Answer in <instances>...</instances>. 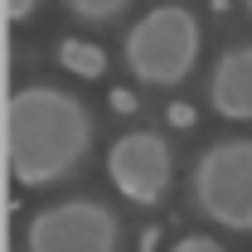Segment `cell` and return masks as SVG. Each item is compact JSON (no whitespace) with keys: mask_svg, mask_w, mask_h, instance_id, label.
<instances>
[{"mask_svg":"<svg viewBox=\"0 0 252 252\" xmlns=\"http://www.w3.org/2000/svg\"><path fill=\"white\" fill-rule=\"evenodd\" d=\"M93 151V117L68 88L25 83L5 107V156L25 189H49L68 180Z\"/></svg>","mask_w":252,"mask_h":252,"instance_id":"obj_1","label":"cell"},{"mask_svg":"<svg viewBox=\"0 0 252 252\" xmlns=\"http://www.w3.org/2000/svg\"><path fill=\"white\" fill-rule=\"evenodd\" d=\"M199 49H204V34H199L194 10H185V5H156V10H146L122 44L131 78L151 83V88L185 83L194 73V63H199Z\"/></svg>","mask_w":252,"mask_h":252,"instance_id":"obj_2","label":"cell"},{"mask_svg":"<svg viewBox=\"0 0 252 252\" xmlns=\"http://www.w3.org/2000/svg\"><path fill=\"white\" fill-rule=\"evenodd\" d=\"M194 204L228 233H252V141L228 136L194 160Z\"/></svg>","mask_w":252,"mask_h":252,"instance_id":"obj_3","label":"cell"},{"mask_svg":"<svg viewBox=\"0 0 252 252\" xmlns=\"http://www.w3.org/2000/svg\"><path fill=\"white\" fill-rule=\"evenodd\" d=\"M25 252H122V223L97 199H59L30 219Z\"/></svg>","mask_w":252,"mask_h":252,"instance_id":"obj_4","label":"cell"},{"mask_svg":"<svg viewBox=\"0 0 252 252\" xmlns=\"http://www.w3.org/2000/svg\"><path fill=\"white\" fill-rule=\"evenodd\" d=\"M107 180L131 204H160L175 180V156L160 131H126L107 151Z\"/></svg>","mask_w":252,"mask_h":252,"instance_id":"obj_5","label":"cell"},{"mask_svg":"<svg viewBox=\"0 0 252 252\" xmlns=\"http://www.w3.org/2000/svg\"><path fill=\"white\" fill-rule=\"evenodd\" d=\"M209 107L228 122H252V44L223 49L209 73Z\"/></svg>","mask_w":252,"mask_h":252,"instance_id":"obj_6","label":"cell"},{"mask_svg":"<svg viewBox=\"0 0 252 252\" xmlns=\"http://www.w3.org/2000/svg\"><path fill=\"white\" fill-rule=\"evenodd\" d=\"M59 63L73 78H88V83H97V78L107 73V54L97 49L93 39H63L59 44Z\"/></svg>","mask_w":252,"mask_h":252,"instance_id":"obj_7","label":"cell"},{"mask_svg":"<svg viewBox=\"0 0 252 252\" xmlns=\"http://www.w3.org/2000/svg\"><path fill=\"white\" fill-rule=\"evenodd\" d=\"M78 20H88V25H107V20H117L131 0H63Z\"/></svg>","mask_w":252,"mask_h":252,"instance_id":"obj_8","label":"cell"},{"mask_svg":"<svg viewBox=\"0 0 252 252\" xmlns=\"http://www.w3.org/2000/svg\"><path fill=\"white\" fill-rule=\"evenodd\" d=\"M170 252H223V243H219V238H209V233H185Z\"/></svg>","mask_w":252,"mask_h":252,"instance_id":"obj_9","label":"cell"},{"mask_svg":"<svg viewBox=\"0 0 252 252\" xmlns=\"http://www.w3.org/2000/svg\"><path fill=\"white\" fill-rule=\"evenodd\" d=\"M165 122L175 126V131H189V126L199 122V117H194V107H189V102H170V112H165Z\"/></svg>","mask_w":252,"mask_h":252,"instance_id":"obj_10","label":"cell"},{"mask_svg":"<svg viewBox=\"0 0 252 252\" xmlns=\"http://www.w3.org/2000/svg\"><path fill=\"white\" fill-rule=\"evenodd\" d=\"M34 10H39V0H5V20L15 25V20H30Z\"/></svg>","mask_w":252,"mask_h":252,"instance_id":"obj_11","label":"cell"},{"mask_svg":"<svg viewBox=\"0 0 252 252\" xmlns=\"http://www.w3.org/2000/svg\"><path fill=\"white\" fill-rule=\"evenodd\" d=\"M112 107H117V112H136V97L126 93V88H117V93H112Z\"/></svg>","mask_w":252,"mask_h":252,"instance_id":"obj_12","label":"cell"},{"mask_svg":"<svg viewBox=\"0 0 252 252\" xmlns=\"http://www.w3.org/2000/svg\"><path fill=\"white\" fill-rule=\"evenodd\" d=\"M156 238H160V228H146V233H141V252H151V248H156Z\"/></svg>","mask_w":252,"mask_h":252,"instance_id":"obj_13","label":"cell"},{"mask_svg":"<svg viewBox=\"0 0 252 252\" xmlns=\"http://www.w3.org/2000/svg\"><path fill=\"white\" fill-rule=\"evenodd\" d=\"M209 5H214V10H219V15H223V10H228V5H233V0H209Z\"/></svg>","mask_w":252,"mask_h":252,"instance_id":"obj_14","label":"cell"},{"mask_svg":"<svg viewBox=\"0 0 252 252\" xmlns=\"http://www.w3.org/2000/svg\"><path fill=\"white\" fill-rule=\"evenodd\" d=\"M248 15H252V0H248Z\"/></svg>","mask_w":252,"mask_h":252,"instance_id":"obj_15","label":"cell"}]
</instances>
